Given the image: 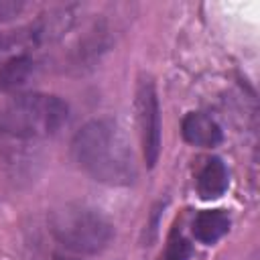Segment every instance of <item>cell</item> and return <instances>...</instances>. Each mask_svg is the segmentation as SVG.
<instances>
[{
	"label": "cell",
	"instance_id": "8fae6325",
	"mask_svg": "<svg viewBox=\"0 0 260 260\" xmlns=\"http://www.w3.org/2000/svg\"><path fill=\"white\" fill-rule=\"evenodd\" d=\"M53 260H79V258H75V256H67V254H55Z\"/></svg>",
	"mask_w": 260,
	"mask_h": 260
},
{
	"label": "cell",
	"instance_id": "8992f818",
	"mask_svg": "<svg viewBox=\"0 0 260 260\" xmlns=\"http://www.w3.org/2000/svg\"><path fill=\"white\" fill-rule=\"evenodd\" d=\"M228 185H230V177H228V169H225L223 160L217 156L207 158L197 175V193L201 195V199L221 197L225 193Z\"/></svg>",
	"mask_w": 260,
	"mask_h": 260
},
{
	"label": "cell",
	"instance_id": "30bf717a",
	"mask_svg": "<svg viewBox=\"0 0 260 260\" xmlns=\"http://www.w3.org/2000/svg\"><path fill=\"white\" fill-rule=\"evenodd\" d=\"M24 4L14 2V0H2L0 2V20H12L22 12Z\"/></svg>",
	"mask_w": 260,
	"mask_h": 260
},
{
	"label": "cell",
	"instance_id": "ba28073f",
	"mask_svg": "<svg viewBox=\"0 0 260 260\" xmlns=\"http://www.w3.org/2000/svg\"><path fill=\"white\" fill-rule=\"evenodd\" d=\"M35 71V61L28 55L10 57L0 65V91H14L22 87Z\"/></svg>",
	"mask_w": 260,
	"mask_h": 260
},
{
	"label": "cell",
	"instance_id": "6da1fadb",
	"mask_svg": "<svg viewBox=\"0 0 260 260\" xmlns=\"http://www.w3.org/2000/svg\"><path fill=\"white\" fill-rule=\"evenodd\" d=\"M71 156L81 171L104 185H130L138 175L132 146L114 118L83 124L71 140Z\"/></svg>",
	"mask_w": 260,
	"mask_h": 260
},
{
	"label": "cell",
	"instance_id": "5b68a950",
	"mask_svg": "<svg viewBox=\"0 0 260 260\" xmlns=\"http://www.w3.org/2000/svg\"><path fill=\"white\" fill-rule=\"evenodd\" d=\"M181 134L185 142L201 148H213L223 140L219 124L203 112H189L181 122Z\"/></svg>",
	"mask_w": 260,
	"mask_h": 260
},
{
	"label": "cell",
	"instance_id": "3957f363",
	"mask_svg": "<svg viewBox=\"0 0 260 260\" xmlns=\"http://www.w3.org/2000/svg\"><path fill=\"white\" fill-rule=\"evenodd\" d=\"M49 230L61 246L77 254H98L108 248L114 236L112 223L98 209L77 201L51 209Z\"/></svg>",
	"mask_w": 260,
	"mask_h": 260
},
{
	"label": "cell",
	"instance_id": "277c9868",
	"mask_svg": "<svg viewBox=\"0 0 260 260\" xmlns=\"http://www.w3.org/2000/svg\"><path fill=\"white\" fill-rule=\"evenodd\" d=\"M136 120L146 167H154L160 154V108L154 83L142 79L136 87Z\"/></svg>",
	"mask_w": 260,
	"mask_h": 260
},
{
	"label": "cell",
	"instance_id": "52a82bcc",
	"mask_svg": "<svg viewBox=\"0 0 260 260\" xmlns=\"http://www.w3.org/2000/svg\"><path fill=\"white\" fill-rule=\"evenodd\" d=\"M230 232V215L223 209H203L193 219V236L201 244H215Z\"/></svg>",
	"mask_w": 260,
	"mask_h": 260
},
{
	"label": "cell",
	"instance_id": "7a4b0ae2",
	"mask_svg": "<svg viewBox=\"0 0 260 260\" xmlns=\"http://www.w3.org/2000/svg\"><path fill=\"white\" fill-rule=\"evenodd\" d=\"M67 104L49 93H20L0 108V134L14 140L53 136L67 122Z\"/></svg>",
	"mask_w": 260,
	"mask_h": 260
},
{
	"label": "cell",
	"instance_id": "9c48e42d",
	"mask_svg": "<svg viewBox=\"0 0 260 260\" xmlns=\"http://www.w3.org/2000/svg\"><path fill=\"white\" fill-rule=\"evenodd\" d=\"M189 256H191V246H189V242H187L181 234L173 232L171 238H169V242H167V248H165L160 260H187Z\"/></svg>",
	"mask_w": 260,
	"mask_h": 260
}]
</instances>
